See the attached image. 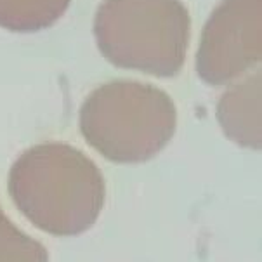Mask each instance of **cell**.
I'll list each match as a JSON object with an SVG mask.
<instances>
[{"mask_svg": "<svg viewBox=\"0 0 262 262\" xmlns=\"http://www.w3.org/2000/svg\"><path fill=\"white\" fill-rule=\"evenodd\" d=\"M9 194L38 229L75 236L96 223L104 179L87 155L64 143L26 149L9 172Z\"/></svg>", "mask_w": 262, "mask_h": 262, "instance_id": "6da1fadb", "label": "cell"}, {"mask_svg": "<svg viewBox=\"0 0 262 262\" xmlns=\"http://www.w3.org/2000/svg\"><path fill=\"white\" fill-rule=\"evenodd\" d=\"M176 123L170 96L137 80L106 82L80 108V130L85 141L115 163L148 162L172 139Z\"/></svg>", "mask_w": 262, "mask_h": 262, "instance_id": "7a4b0ae2", "label": "cell"}, {"mask_svg": "<svg viewBox=\"0 0 262 262\" xmlns=\"http://www.w3.org/2000/svg\"><path fill=\"white\" fill-rule=\"evenodd\" d=\"M189 32L181 0H103L94 17L97 47L110 63L155 77L181 72Z\"/></svg>", "mask_w": 262, "mask_h": 262, "instance_id": "3957f363", "label": "cell"}, {"mask_svg": "<svg viewBox=\"0 0 262 262\" xmlns=\"http://www.w3.org/2000/svg\"><path fill=\"white\" fill-rule=\"evenodd\" d=\"M262 0H221L202 30L196 72L208 85H226L260 61Z\"/></svg>", "mask_w": 262, "mask_h": 262, "instance_id": "277c9868", "label": "cell"}, {"mask_svg": "<svg viewBox=\"0 0 262 262\" xmlns=\"http://www.w3.org/2000/svg\"><path fill=\"white\" fill-rule=\"evenodd\" d=\"M217 120L236 144L260 149V72L233 83L217 103Z\"/></svg>", "mask_w": 262, "mask_h": 262, "instance_id": "5b68a950", "label": "cell"}, {"mask_svg": "<svg viewBox=\"0 0 262 262\" xmlns=\"http://www.w3.org/2000/svg\"><path fill=\"white\" fill-rule=\"evenodd\" d=\"M72 0H0V26L11 32H38L56 23Z\"/></svg>", "mask_w": 262, "mask_h": 262, "instance_id": "8992f818", "label": "cell"}, {"mask_svg": "<svg viewBox=\"0 0 262 262\" xmlns=\"http://www.w3.org/2000/svg\"><path fill=\"white\" fill-rule=\"evenodd\" d=\"M0 262H49L47 250L37 239L17 229L0 208Z\"/></svg>", "mask_w": 262, "mask_h": 262, "instance_id": "52a82bcc", "label": "cell"}]
</instances>
